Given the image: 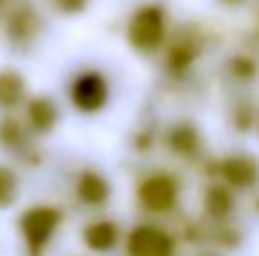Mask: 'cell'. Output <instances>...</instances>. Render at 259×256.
Here are the masks:
<instances>
[{"mask_svg": "<svg viewBox=\"0 0 259 256\" xmlns=\"http://www.w3.org/2000/svg\"><path fill=\"white\" fill-rule=\"evenodd\" d=\"M61 221H63L61 209L48 206V203H38V206H30L20 214L18 226H20V234H23L28 249L33 254H40L46 249V244L53 239V234L58 231Z\"/></svg>", "mask_w": 259, "mask_h": 256, "instance_id": "obj_1", "label": "cell"}, {"mask_svg": "<svg viewBox=\"0 0 259 256\" xmlns=\"http://www.w3.org/2000/svg\"><path fill=\"white\" fill-rule=\"evenodd\" d=\"M164 33H166L164 13L156 5H146V8L136 10V15L128 23V43L141 53L156 50L164 40Z\"/></svg>", "mask_w": 259, "mask_h": 256, "instance_id": "obj_2", "label": "cell"}, {"mask_svg": "<svg viewBox=\"0 0 259 256\" xmlns=\"http://www.w3.org/2000/svg\"><path fill=\"white\" fill-rule=\"evenodd\" d=\"M176 244L174 239L154 224H139L126 241L128 256H174Z\"/></svg>", "mask_w": 259, "mask_h": 256, "instance_id": "obj_3", "label": "cell"}, {"mask_svg": "<svg viewBox=\"0 0 259 256\" xmlns=\"http://www.w3.org/2000/svg\"><path fill=\"white\" fill-rule=\"evenodd\" d=\"M179 201V183L169 173H154L139 186V203L146 211L161 214Z\"/></svg>", "mask_w": 259, "mask_h": 256, "instance_id": "obj_4", "label": "cell"}, {"mask_svg": "<svg viewBox=\"0 0 259 256\" xmlns=\"http://www.w3.org/2000/svg\"><path fill=\"white\" fill-rule=\"evenodd\" d=\"M108 100V83L101 73L86 71L71 83V103L81 113H96L106 106Z\"/></svg>", "mask_w": 259, "mask_h": 256, "instance_id": "obj_5", "label": "cell"}, {"mask_svg": "<svg viewBox=\"0 0 259 256\" xmlns=\"http://www.w3.org/2000/svg\"><path fill=\"white\" fill-rule=\"evenodd\" d=\"M222 178L234 188H249L259 181V161L249 153H234L222 161L219 166Z\"/></svg>", "mask_w": 259, "mask_h": 256, "instance_id": "obj_6", "label": "cell"}, {"mask_svg": "<svg viewBox=\"0 0 259 256\" xmlns=\"http://www.w3.org/2000/svg\"><path fill=\"white\" fill-rule=\"evenodd\" d=\"M116 241H118V226L108 219H98L83 226V244L91 251L106 254L116 246Z\"/></svg>", "mask_w": 259, "mask_h": 256, "instance_id": "obj_7", "label": "cell"}, {"mask_svg": "<svg viewBox=\"0 0 259 256\" xmlns=\"http://www.w3.org/2000/svg\"><path fill=\"white\" fill-rule=\"evenodd\" d=\"M76 193L78 198L88 203V206H103L111 196V183L98 173V171H83L78 176V183H76Z\"/></svg>", "mask_w": 259, "mask_h": 256, "instance_id": "obj_8", "label": "cell"}, {"mask_svg": "<svg viewBox=\"0 0 259 256\" xmlns=\"http://www.w3.org/2000/svg\"><path fill=\"white\" fill-rule=\"evenodd\" d=\"M25 118H28V126H30L35 133H48V131L56 126V121H58V108H56L53 100L38 95V98H33V100L28 103Z\"/></svg>", "mask_w": 259, "mask_h": 256, "instance_id": "obj_9", "label": "cell"}, {"mask_svg": "<svg viewBox=\"0 0 259 256\" xmlns=\"http://www.w3.org/2000/svg\"><path fill=\"white\" fill-rule=\"evenodd\" d=\"M23 98H25V78L13 68H3L0 71V111L15 108Z\"/></svg>", "mask_w": 259, "mask_h": 256, "instance_id": "obj_10", "label": "cell"}, {"mask_svg": "<svg viewBox=\"0 0 259 256\" xmlns=\"http://www.w3.org/2000/svg\"><path fill=\"white\" fill-rule=\"evenodd\" d=\"M199 131L191 123H176L169 131V146L171 151H176L179 156H191L199 148Z\"/></svg>", "mask_w": 259, "mask_h": 256, "instance_id": "obj_11", "label": "cell"}, {"mask_svg": "<svg viewBox=\"0 0 259 256\" xmlns=\"http://www.w3.org/2000/svg\"><path fill=\"white\" fill-rule=\"evenodd\" d=\"M204 206H206V214L214 216V219H227L234 209V198L229 193V188L224 186H209L206 188V196H204Z\"/></svg>", "mask_w": 259, "mask_h": 256, "instance_id": "obj_12", "label": "cell"}, {"mask_svg": "<svg viewBox=\"0 0 259 256\" xmlns=\"http://www.w3.org/2000/svg\"><path fill=\"white\" fill-rule=\"evenodd\" d=\"M18 193H20V181H18V173L0 164V211L10 209L15 201H18Z\"/></svg>", "mask_w": 259, "mask_h": 256, "instance_id": "obj_13", "label": "cell"}, {"mask_svg": "<svg viewBox=\"0 0 259 256\" xmlns=\"http://www.w3.org/2000/svg\"><path fill=\"white\" fill-rule=\"evenodd\" d=\"M194 58H196V48L191 45V43H176L171 50H169V66H171V71H186L191 63H194Z\"/></svg>", "mask_w": 259, "mask_h": 256, "instance_id": "obj_14", "label": "cell"}, {"mask_svg": "<svg viewBox=\"0 0 259 256\" xmlns=\"http://www.w3.org/2000/svg\"><path fill=\"white\" fill-rule=\"evenodd\" d=\"M0 143L8 148H18L20 143H25V131L18 121L13 118H3L0 121Z\"/></svg>", "mask_w": 259, "mask_h": 256, "instance_id": "obj_15", "label": "cell"}, {"mask_svg": "<svg viewBox=\"0 0 259 256\" xmlns=\"http://www.w3.org/2000/svg\"><path fill=\"white\" fill-rule=\"evenodd\" d=\"M232 71H234V76H237L239 81H247V78H252L254 66H252L249 61H244V58H237V61L232 63Z\"/></svg>", "mask_w": 259, "mask_h": 256, "instance_id": "obj_16", "label": "cell"}, {"mask_svg": "<svg viewBox=\"0 0 259 256\" xmlns=\"http://www.w3.org/2000/svg\"><path fill=\"white\" fill-rule=\"evenodd\" d=\"M88 0H56V5L63 10V13H81L86 8Z\"/></svg>", "mask_w": 259, "mask_h": 256, "instance_id": "obj_17", "label": "cell"}, {"mask_svg": "<svg viewBox=\"0 0 259 256\" xmlns=\"http://www.w3.org/2000/svg\"><path fill=\"white\" fill-rule=\"evenodd\" d=\"M224 3H242V0H224Z\"/></svg>", "mask_w": 259, "mask_h": 256, "instance_id": "obj_18", "label": "cell"}]
</instances>
